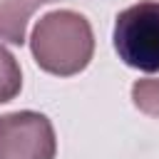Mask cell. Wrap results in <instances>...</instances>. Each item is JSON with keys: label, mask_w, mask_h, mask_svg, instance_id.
Instances as JSON below:
<instances>
[{"label": "cell", "mask_w": 159, "mask_h": 159, "mask_svg": "<svg viewBox=\"0 0 159 159\" xmlns=\"http://www.w3.org/2000/svg\"><path fill=\"white\" fill-rule=\"evenodd\" d=\"M57 137L42 112L0 114V159H55Z\"/></svg>", "instance_id": "3957f363"}, {"label": "cell", "mask_w": 159, "mask_h": 159, "mask_svg": "<svg viewBox=\"0 0 159 159\" xmlns=\"http://www.w3.org/2000/svg\"><path fill=\"white\" fill-rule=\"evenodd\" d=\"M30 50L42 72L55 77H72L87 70L92 62L94 32L84 15L75 10H50L32 30Z\"/></svg>", "instance_id": "6da1fadb"}, {"label": "cell", "mask_w": 159, "mask_h": 159, "mask_svg": "<svg viewBox=\"0 0 159 159\" xmlns=\"http://www.w3.org/2000/svg\"><path fill=\"white\" fill-rule=\"evenodd\" d=\"M132 102L147 117L159 119V77L137 80L132 84Z\"/></svg>", "instance_id": "8992f818"}, {"label": "cell", "mask_w": 159, "mask_h": 159, "mask_svg": "<svg viewBox=\"0 0 159 159\" xmlns=\"http://www.w3.org/2000/svg\"><path fill=\"white\" fill-rule=\"evenodd\" d=\"M55 0H0V42L22 45L30 15Z\"/></svg>", "instance_id": "277c9868"}, {"label": "cell", "mask_w": 159, "mask_h": 159, "mask_svg": "<svg viewBox=\"0 0 159 159\" xmlns=\"http://www.w3.org/2000/svg\"><path fill=\"white\" fill-rule=\"evenodd\" d=\"M112 45L119 60L139 72H159V0H139L114 20Z\"/></svg>", "instance_id": "7a4b0ae2"}, {"label": "cell", "mask_w": 159, "mask_h": 159, "mask_svg": "<svg viewBox=\"0 0 159 159\" xmlns=\"http://www.w3.org/2000/svg\"><path fill=\"white\" fill-rule=\"evenodd\" d=\"M22 89V70L12 52L0 45V104L15 99Z\"/></svg>", "instance_id": "5b68a950"}]
</instances>
